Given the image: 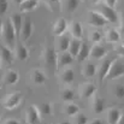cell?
Instances as JSON below:
<instances>
[{
  "label": "cell",
  "instance_id": "ffe728a7",
  "mask_svg": "<svg viewBox=\"0 0 124 124\" xmlns=\"http://www.w3.org/2000/svg\"><path fill=\"white\" fill-rule=\"evenodd\" d=\"M70 34L74 36V39L81 40L83 35V30H82V25L78 22H74L70 27Z\"/></svg>",
  "mask_w": 124,
  "mask_h": 124
},
{
  "label": "cell",
  "instance_id": "83f0119b",
  "mask_svg": "<svg viewBox=\"0 0 124 124\" xmlns=\"http://www.w3.org/2000/svg\"><path fill=\"white\" fill-rule=\"evenodd\" d=\"M70 38L66 35H62L59 39V51L60 52H66L69 49V45H70Z\"/></svg>",
  "mask_w": 124,
  "mask_h": 124
},
{
  "label": "cell",
  "instance_id": "7a4b0ae2",
  "mask_svg": "<svg viewBox=\"0 0 124 124\" xmlns=\"http://www.w3.org/2000/svg\"><path fill=\"white\" fill-rule=\"evenodd\" d=\"M22 101V93L21 92H15V93H11L8 95L5 96V100H4V107L6 110H13L16 108Z\"/></svg>",
  "mask_w": 124,
  "mask_h": 124
},
{
  "label": "cell",
  "instance_id": "cb8c5ba5",
  "mask_svg": "<svg viewBox=\"0 0 124 124\" xmlns=\"http://www.w3.org/2000/svg\"><path fill=\"white\" fill-rule=\"evenodd\" d=\"M16 55H17V58H18L19 60L24 62V60H27V59L29 58V51H28V48H27L25 46L18 45L17 48H16Z\"/></svg>",
  "mask_w": 124,
  "mask_h": 124
},
{
  "label": "cell",
  "instance_id": "9c48e42d",
  "mask_svg": "<svg viewBox=\"0 0 124 124\" xmlns=\"http://www.w3.org/2000/svg\"><path fill=\"white\" fill-rule=\"evenodd\" d=\"M27 122L28 124H39L41 121V115L38 110V106H29L28 111H27Z\"/></svg>",
  "mask_w": 124,
  "mask_h": 124
},
{
  "label": "cell",
  "instance_id": "74e56055",
  "mask_svg": "<svg viewBox=\"0 0 124 124\" xmlns=\"http://www.w3.org/2000/svg\"><path fill=\"white\" fill-rule=\"evenodd\" d=\"M116 51H117V53H118L119 55L124 57V46H118V47L116 48Z\"/></svg>",
  "mask_w": 124,
  "mask_h": 124
},
{
  "label": "cell",
  "instance_id": "d590c367",
  "mask_svg": "<svg viewBox=\"0 0 124 124\" xmlns=\"http://www.w3.org/2000/svg\"><path fill=\"white\" fill-rule=\"evenodd\" d=\"M90 40L93 42H99L100 40H101V34L99 33V31H93L92 34H90Z\"/></svg>",
  "mask_w": 124,
  "mask_h": 124
},
{
  "label": "cell",
  "instance_id": "836d02e7",
  "mask_svg": "<svg viewBox=\"0 0 124 124\" xmlns=\"http://www.w3.org/2000/svg\"><path fill=\"white\" fill-rule=\"evenodd\" d=\"M76 124H88V118L83 113H77L76 115Z\"/></svg>",
  "mask_w": 124,
  "mask_h": 124
},
{
  "label": "cell",
  "instance_id": "4dcf8cb0",
  "mask_svg": "<svg viewBox=\"0 0 124 124\" xmlns=\"http://www.w3.org/2000/svg\"><path fill=\"white\" fill-rule=\"evenodd\" d=\"M38 110H39L40 115H45V116H48L52 113V106L48 102H42L41 105L38 106Z\"/></svg>",
  "mask_w": 124,
  "mask_h": 124
},
{
  "label": "cell",
  "instance_id": "7402d4cb",
  "mask_svg": "<svg viewBox=\"0 0 124 124\" xmlns=\"http://www.w3.org/2000/svg\"><path fill=\"white\" fill-rule=\"evenodd\" d=\"M89 53H90V47L87 45V43H82L81 45V48H80V52L77 54V62L78 63H83L88 57H89Z\"/></svg>",
  "mask_w": 124,
  "mask_h": 124
},
{
  "label": "cell",
  "instance_id": "44dd1931",
  "mask_svg": "<svg viewBox=\"0 0 124 124\" xmlns=\"http://www.w3.org/2000/svg\"><path fill=\"white\" fill-rule=\"evenodd\" d=\"M81 45H82L81 40H77V39L71 40V41H70V45H69V49H68V52H69L74 58H76L77 54H78V52H80Z\"/></svg>",
  "mask_w": 124,
  "mask_h": 124
},
{
  "label": "cell",
  "instance_id": "c3c4849f",
  "mask_svg": "<svg viewBox=\"0 0 124 124\" xmlns=\"http://www.w3.org/2000/svg\"><path fill=\"white\" fill-rule=\"evenodd\" d=\"M0 68H1V64H0Z\"/></svg>",
  "mask_w": 124,
  "mask_h": 124
},
{
  "label": "cell",
  "instance_id": "bcb514c9",
  "mask_svg": "<svg viewBox=\"0 0 124 124\" xmlns=\"http://www.w3.org/2000/svg\"><path fill=\"white\" fill-rule=\"evenodd\" d=\"M93 2H98V1H100V0H92Z\"/></svg>",
  "mask_w": 124,
  "mask_h": 124
},
{
  "label": "cell",
  "instance_id": "f1b7e54d",
  "mask_svg": "<svg viewBox=\"0 0 124 124\" xmlns=\"http://www.w3.org/2000/svg\"><path fill=\"white\" fill-rule=\"evenodd\" d=\"M60 96H62L63 101H65V102H72L74 99H75V93L71 89H65V90L62 92Z\"/></svg>",
  "mask_w": 124,
  "mask_h": 124
},
{
  "label": "cell",
  "instance_id": "277c9868",
  "mask_svg": "<svg viewBox=\"0 0 124 124\" xmlns=\"http://www.w3.org/2000/svg\"><path fill=\"white\" fill-rule=\"evenodd\" d=\"M57 57H58V53L52 47L46 48V51L43 53V58H45V64L48 69H51V70L57 69Z\"/></svg>",
  "mask_w": 124,
  "mask_h": 124
},
{
  "label": "cell",
  "instance_id": "1f68e13d",
  "mask_svg": "<svg viewBox=\"0 0 124 124\" xmlns=\"http://www.w3.org/2000/svg\"><path fill=\"white\" fill-rule=\"evenodd\" d=\"M80 5V0H65V8L68 12H74Z\"/></svg>",
  "mask_w": 124,
  "mask_h": 124
},
{
  "label": "cell",
  "instance_id": "7bdbcfd3",
  "mask_svg": "<svg viewBox=\"0 0 124 124\" xmlns=\"http://www.w3.org/2000/svg\"><path fill=\"white\" fill-rule=\"evenodd\" d=\"M2 27H4V24H2V22L0 21V35L2 34Z\"/></svg>",
  "mask_w": 124,
  "mask_h": 124
},
{
  "label": "cell",
  "instance_id": "6da1fadb",
  "mask_svg": "<svg viewBox=\"0 0 124 124\" xmlns=\"http://www.w3.org/2000/svg\"><path fill=\"white\" fill-rule=\"evenodd\" d=\"M2 35H4V40L7 43V47H8V48L13 47L15 40H16V31H15L12 24H11L10 18L6 21V23H5L4 27H2Z\"/></svg>",
  "mask_w": 124,
  "mask_h": 124
},
{
  "label": "cell",
  "instance_id": "ee69618b",
  "mask_svg": "<svg viewBox=\"0 0 124 124\" xmlns=\"http://www.w3.org/2000/svg\"><path fill=\"white\" fill-rule=\"evenodd\" d=\"M13 1H15L16 4H18V5H21V4H22V2H23L24 0H13Z\"/></svg>",
  "mask_w": 124,
  "mask_h": 124
},
{
  "label": "cell",
  "instance_id": "30bf717a",
  "mask_svg": "<svg viewBox=\"0 0 124 124\" xmlns=\"http://www.w3.org/2000/svg\"><path fill=\"white\" fill-rule=\"evenodd\" d=\"M74 62V57L66 51V52H60L57 57V68L58 69H62V68H65L70 64H72Z\"/></svg>",
  "mask_w": 124,
  "mask_h": 124
},
{
  "label": "cell",
  "instance_id": "60d3db41",
  "mask_svg": "<svg viewBox=\"0 0 124 124\" xmlns=\"http://www.w3.org/2000/svg\"><path fill=\"white\" fill-rule=\"evenodd\" d=\"M90 124H105L102 121H100V119H95V121H93Z\"/></svg>",
  "mask_w": 124,
  "mask_h": 124
},
{
  "label": "cell",
  "instance_id": "b9f144b4",
  "mask_svg": "<svg viewBox=\"0 0 124 124\" xmlns=\"http://www.w3.org/2000/svg\"><path fill=\"white\" fill-rule=\"evenodd\" d=\"M122 33H124V13H123V18H122Z\"/></svg>",
  "mask_w": 124,
  "mask_h": 124
},
{
  "label": "cell",
  "instance_id": "d6a6232c",
  "mask_svg": "<svg viewBox=\"0 0 124 124\" xmlns=\"http://www.w3.org/2000/svg\"><path fill=\"white\" fill-rule=\"evenodd\" d=\"M113 94L118 100L124 99V84H116L113 88Z\"/></svg>",
  "mask_w": 124,
  "mask_h": 124
},
{
  "label": "cell",
  "instance_id": "3957f363",
  "mask_svg": "<svg viewBox=\"0 0 124 124\" xmlns=\"http://www.w3.org/2000/svg\"><path fill=\"white\" fill-rule=\"evenodd\" d=\"M122 76H124V64L118 62L117 59H115L105 80H115V78H118Z\"/></svg>",
  "mask_w": 124,
  "mask_h": 124
},
{
  "label": "cell",
  "instance_id": "8992f818",
  "mask_svg": "<svg viewBox=\"0 0 124 124\" xmlns=\"http://www.w3.org/2000/svg\"><path fill=\"white\" fill-rule=\"evenodd\" d=\"M100 10V15L107 21V22H111V23H117L118 21V16H117V12L115 11V8L112 7H108L106 5H101L99 7Z\"/></svg>",
  "mask_w": 124,
  "mask_h": 124
},
{
  "label": "cell",
  "instance_id": "4fadbf2b",
  "mask_svg": "<svg viewBox=\"0 0 124 124\" xmlns=\"http://www.w3.org/2000/svg\"><path fill=\"white\" fill-rule=\"evenodd\" d=\"M115 59H116V58H115ZM115 59H105V60H102V63L100 64L99 70H98V72H99V81H100V82L106 78V76H107V74H108V71H110V68H111V65H112V63H113Z\"/></svg>",
  "mask_w": 124,
  "mask_h": 124
},
{
  "label": "cell",
  "instance_id": "7dc6e473",
  "mask_svg": "<svg viewBox=\"0 0 124 124\" xmlns=\"http://www.w3.org/2000/svg\"><path fill=\"white\" fill-rule=\"evenodd\" d=\"M33 1H36V2H39V1H40V0H33Z\"/></svg>",
  "mask_w": 124,
  "mask_h": 124
},
{
  "label": "cell",
  "instance_id": "f546056e",
  "mask_svg": "<svg viewBox=\"0 0 124 124\" xmlns=\"http://www.w3.org/2000/svg\"><path fill=\"white\" fill-rule=\"evenodd\" d=\"M119 38H121V35H119V33L116 29L107 30V34H106V40H107V42H117L119 40Z\"/></svg>",
  "mask_w": 124,
  "mask_h": 124
},
{
  "label": "cell",
  "instance_id": "603a6c76",
  "mask_svg": "<svg viewBox=\"0 0 124 124\" xmlns=\"http://www.w3.org/2000/svg\"><path fill=\"white\" fill-rule=\"evenodd\" d=\"M96 72H98V68H96V65L93 64V63H87V64L84 65L83 71H82L84 77H87V78H92Z\"/></svg>",
  "mask_w": 124,
  "mask_h": 124
},
{
  "label": "cell",
  "instance_id": "484cf974",
  "mask_svg": "<svg viewBox=\"0 0 124 124\" xmlns=\"http://www.w3.org/2000/svg\"><path fill=\"white\" fill-rule=\"evenodd\" d=\"M78 111H80V107H78L76 104H74V102H69V104L65 106V108H64V112H65L68 116H70V117L76 116V115L78 113Z\"/></svg>",
  "mask_w": 124,
  "mask_h": 124
},
{
  "label": "cell",
  "instance_id": "7c38bea8",
  "mask_svg": "<svg viewBox=\"0 0 124 124\" xmlns=\"http://www.w3.org/2000/svg\"><path fill=\"white\" fill-rule=\"evenodd\" d=\"M106 54H107V51H106V48L104 46H101V45H94L90 48L89 57L92 59L99 60V59H102L104 57H106Z\"/></svg>",
  "mask_w": 124,
  "mask_h": 124
},
{
  "label": "cell",
  "instance_id": "8fae6325",
  "mask_svg": "<svg viewBox=\"0 0 124 124\" xmlns=\"http://www.w3.org/2000/svg\"><path fill=\"white\" fill-rule=\"evenodd\" d=\"M0 60L5 65H11L13 63V53L7 46H0Z\"/></svg>",
  "mask_w": 124,
  "mask_h": 124
},
{
  "label": "cell",
  "instance_id": "ac0fdd59",
  "mask_svg": "<svg viewBox=\"0 0 124 124\" xmlns=\"http://www.w3.org/2000/svg\"><path fill=\"white\" fill-rule=\"evenodd\" d=\"M121 115H122V112L118 108H115V107L110 108L107 111V123L117 124L118 121H119V118H121Z\"/></svg>",
  "mask_w": 124,
  "mask_h": 124
},
{
  "label": "cell",
  "instance_id": "8d00e7d4",
  "mask_svg": "<svg viewBox=\"0 0 124 124\" xmlns=\"http://www.w3.org/2000/svg\"><path fill=\"white\" fill-rule=\"evenodd\" d=\"M116 2H117V0H105V5L108 7H112V8H115Z\"/></svg>",
  "mask_w": 124,
  "mask_h": 124
},
{
  "label": "cell",
  "instance_id": "4316f807",
  "mask_svg": "<svg viewBox=\"0 0 124 124\" xmlns=\"http://www.w3.org/2000/svg\"><path fill=\"white\" fill-rule=\"evenodd\" d=\"M36 6H38V2H36V1H33V0H24V1L19 5V10H21L22 12L31 11V10H34Z\"/></svg>",
  "mask_w": 124,
  "mask_h": 124
},
{
  "label": "cell",
  "instance_id": "52a82bcc",
  "mask_svg": "<svg viewBox=\"0 0 124 124\" xmlns=\"http://www.w3.org/2000/svg\"><path fill=\"white\" fill-rule=\"evenodd\" d=\"M33 34V23H31V19L30 17H27L25 19H23V24H22V29H21V39L22 41H27L30 39Z\"/></svg>",
  "mask_w": 124,
  "mask_h": 124
},
{
  "label": "cell",
  "instance_id": "ab89813d",
  "mask_svg": "<svg viewBox=\"0 0 124 124\" xmlns=\"http://www.w3.org/2000/svg\"><path fill=\"white\" fill-rule=\"evenodd\" d=\"M117 124H124V113L121 115V118H119V121H118Z\"/></svg>",
  "mask_w": 124,
  "mask_h": 124
},
{
  "label": "cell",
  "instance_id": "d4e9b609",
  "mask_svg": "<svg viewBox=\"0 0 124 124\" xmlns=\"http://www.w3.org/2000/svg\"><path fill=\"white\" fill-rule=\"evenodd\" d=\"M60 80H62V82L65 83V84H70V83H72L74 82V80H75L74 70H71V69H66L64 72H62V75H60Z\"/></svg>",
  "mask_w": 124,
  "mask_h": 124
},
{
  "label": "cell",
  "instance_id": "d6986e66",
  "mask_svg": "<svg viewBox=\"0 0 124 124\" xmlns=\"http://www.w3.org/2000/svg\"><path fill=\"white\" fill-rule=\"evenodd\" d=\"M31 80L35 84H43L47 80V76L43 71L36 69V70H33V72H31Z\"/></svg>",
  "mask_w": 124,
  "mask_h": 124
},
{
  "label": "cell",
  "instance_id": "e575fe53",
  "mask_svg": "<svg viewBox=\"0 0 124 124\" xmlns=\"http://www.w3.org/2000/svg\"><path fill=\"white\" fill-rule=\"evenodd\" d=\"M8 8V2L7 0H0V16H4L5 12Z\"/></svg>",
  "mask_w": 124,
  "mask_h": 124
},
{
  "label": "cell",
  "instance_id": "5b68a950",
  "mask_svg": "<svg viewBox=\"0 0 124 124\" xmlns=\"http://www.w3.org/2000/svg\"><path fill=\"white\" fill-rule=\"evenodd\" d=\"M78 92H80V96L82 99H90L95 95L96 93V85L94 83H83L78 87Z\"/></svg>",
  "mask_w": 124,
  "mask_h": 124
},
{
  "label": "cell",
  "instance_id": "f6af8a7d",
  "mask_svg": "<svg viewBox=\"0 0 124 124\" xmlns=\"http://www.w3.org/2000/svg\"><path fill=\"white\" fill-rule=\"evenodd\" d=\"M59 124H71V123H70V122H60Z\"/></svg>",
  "mask_w": 124,
  "mask_h": 124
},
{
  "label": "cell",
  "instance_id": "2e32d148",
  "mask_svg": "<svg viewBox=\"0 0 124 124\" xmlns=\"http://www.w3.org/2000/svg\"><path fill=\"white\" fill-rule=\"evenodd\" d=\"M92 107H93V112H94L95 115L102 113L104 110L106 108V105H105L104 99H101V98L98 96V95H94V96H93V105H92Z\"/></svg>",
  "mask_w": 124,
  "mask_h": 124
},
{
  "label": "cell",
  "instance_id": "5bb4252c",
  "mask_svg": "<svg viewBox=\"0 0 124 124\" xmlns=\"http://www.w3.org/2000/svg\"><path fill=\"white\" fill-rule=\"evenodd\" d=\"M68 29V22L65 18H59L55 24H54V28H53V34L55 36H62L64 35V33Z\"/></svg>",
  "mask_w": 124,
  "mask_h": 124
},
{
  "label": "cell",
  "instance_id": "e0dca14e",
  "mask_svg": "<svg viewBox=\"0 0 124 124\" xmlns=\"http://www.w3.org/2000/svg\"><path fill=\"white\" fill-rule=\"evenodd\" d=\"M10 21H11V24L16 31V36H19L21 34V29H22V24H23V18L19 13H13L11 17H10Z\"/></svg>",
  "mask_w": 124,
  "mask_h": 124
},
{
  "label": "cell",
  "instance_id": "9a60e30c",
  "mask_svg": "<svg viewBox=\"0 0 124 124\" xmlns=\"http://www.w3.org/2000/svg\"><path fill=\"white\" fill-rule=\"evenodd\" d=\"M18 80H19V74L16 70H8L4 75V84L5 85H13V84L18 83Z\"/></svg>",
  "mask_w": 124,
  "mask_h": 124
},
{
  "label": "cell",
  "instance_id": "f35d334b",
  "mask_svg": "<svg viewBox=\"0 0 124 124\" xmlns=\"http://www.w3.org/2000/svg\"><path fill=\"white\" fill-rule=\"evenodd\" d=\"M4 124H21V123L18 121H16V119H7Z\"/></svg>",
  "mask_w": 124,
  "mask_h": 124
},
{
  "label": "cell",
  "instance_id": "ba28073f",
  "mask_svg": "<svg viewBox=\"0 0 124 124\" xmlns=\"http://www.w3.org/2000/svg\"><path fill=\"white\" fill-rule=\"evenodd\" d=\"M87 21L90 25H94V27H104L107 23V21L96 11H90L88 13Z\"/></svg>",
  "mask_w": 124,
  "mask_h": 124
}]
</instances>
